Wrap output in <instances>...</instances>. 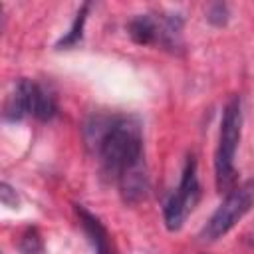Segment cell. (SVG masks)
Wrapping results in <instances>:
<instances>
[{
  "label": "cell",
  "mask_w": 254,
  "mask_h": 254,
  "mask_svg": "<svg viewBox=\"0 0 254 254\" xmlns=\"http://www.w3.org/2000/svg\"><path fill=\"white\" fill-rule=\"evenodd\" d=\"M85 139L123 200L129 204L141 202L149 192L141 123L131 115L93 117L85 127Z\"/></svg>",
  "instance_id": "1"
},
{
  "label": "cell",
  "mask_w": 254,
  "mask_h": 254,
  "mask_svg": "<svg viewBox=\"0 0 254 254\" xmlns=\"http://www.w3.org/2000/svg\"><path fill=\"white\" fill-rule=\"evenodd\" d=\"M240 131H242L240 97L232 95L222 111L218 145L214 153V179H216V189L220 192H228L230 189L236 187L234 157H236V149L240 143Z\"/></svg>",
  "instance_id": "2"
},
{
  "label": "cell",
  "mask_w": 254,
  "mask_h": 254,
  "mask_svg": "<svg viewBox=\"0 0 254 254\" xmlns=\"http://www.w3.org/2000/svg\"><path fill=\"white\" fill-rule=\"evenodd\" d=\"M252 206H254V177L244 181L242 185H236L226 192L224 200L218 204V208L204 224L200 238L204 242H214L222 238Z\"/></svg>",
  "instance_id": "3"
},
{
  "label": "cell",
  "mask_w": 254,
  "mask_h": 254,
  "mask_svg": "<svg viewBox=\"0 0 254 254\" xmlns=\"http://www.w3.org/2000/svg\"><path fill=\"white\" fill-rule=\"evenodd\" d=\"M198 198H200V185H198V177H196V161L192 155H189L187 163L183 167L181 183L165 204V210H163L165 226L171 232L179 230L185 224V220L189 218V214L194 210V206L198 204Z\"/></svg>",
  "instance_id": "4"
},
{
  "label": "cell",
  "mask_w": 254,
  "mask_h": 254,
  "mask_svg": "<svg viewBox=\"0 0 254 254\" xmlns=\"http://www.w3.org/2000/svg\"><path fill=\"white\" fill-rule=\"evenodd\" d=\"M32 89L34 81L30 79H20L12 93L8 95L4 103V119L6 121H22L24 117H32Z\"/></svg>",
  "instance_id": "5"
},
{
  "label": "cell",
  "mask_w": 254,
  "mask_h": 254,
  "mask_svg": "<svg viewBox=\"0 0 254 254\" xmlns=\"http://www.w3.org/2000/svg\"><path fill=\"white\" fill-rule=\"evenodd\" d=\"M75 212L79 216V222H81V226H83V230H85V234H87V238H89L95 254H115L113 252L111 238H109V232L101 224V220L95 214H91L81 204H75Z\"/></svg>",
  "instance_id": "6"
},
{
  "label": "cell",
  "mask_w": 254,
  "mask_h": 254,
  "mask_svg": "<svg viewBox=\"0 0 254 254\" xmlns=\"http://www.w3.org/2000/svg\"><path fill=\"white\" fill-rule=\"evenodd\" d=\"M129 36L141 46L161 44V22L159 14H139L129 22Z\"/></svg>",
  "instance_id": "7"
},
{
  "label": "cell",
  "mask_w": 254,
  "mask_h": 254,
  "mask_svg": "<svg viewBox=\"0 0 254 254\" xmlns=\"http://www.w3.org/2000/svg\"><path fill=\"white\" fill-rule=\"evenodd\" d=\"M58 113V103L56 95L42 83L34 81V91H32V117L38 121H50Z\"/></svg>",
  "instance_id": "8"
},
{
  "label": "cell",
  "mask_w": 254,
  "mask_h": 254,
  "mask_svg": "<svg viewBox=\"0 0 254 254\" xmlns=\"http://www.w3.org/2000/svg\"><path fill=\"white\" fill-rule=\"evenodd\" d=\"M89 2H85L79 10H77V16H75V20H73V24H71V28H69V32L56 44V48L58 50H64V48H71V46H75L79 40H81V32H83V24H85V18H87V10H89Z\"/></svg>",
  "instance_id": "9"
},
{
  "label": "cell",
  "mask_w": 254,
  "mask_h": 254,
  "mask_svg": "<svg viewBox=\"0 0 254 254\" xmlns=\"http://www.w3.org/2000/svg\"><path fill=\"white\" fill-rule=\"evenodd\" d=\"M20 250H22V254H42L44 252V242H42V236L38 234L36 228H28L22 234Z\"/></svg>",
  "instance_id": "10"
},
{
  "label": "cell",
  "mask_w": 254,
  "mask_h": 254,
  "mask_svg": "<svg viewBox=\"0 0 254 254\" xmlns=\"http://www.w3.org/2000/svg\"><path fill=\"white\" fill-rule=\"evenodd\" d=\"M206 20L210 24H214V26H224L228 22V8H226V4H220V2L212 4L208 8V12H206Z\"/></svg>",
  "instance_id": "11"
},
{
  "label": "cell",
  "mask_w": 254,
  "mask_h": 254,
  "mask_svg": "<svg viewBox=\"0 0 254 254\" xmlns=\"http://www.w3.org/2000/svg\"><path fill=\"white\" fill-rule=\"evenodd\" d=\"M0 200H2L4 206L18 208V194H16V190L8 183H2L0 185Z\"/></svg>",
  "instance_id": "12"
}]
</instances>
